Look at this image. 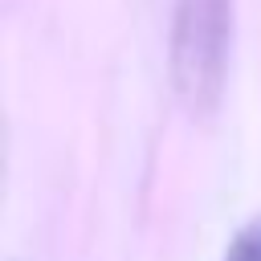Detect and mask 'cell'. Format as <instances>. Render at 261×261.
Instances as JSON below:
<instances>
[{
  "mask_svg": "<svg viewBox=\"0 0 261 261\" xmlns=\"http://www.w3.org/2000/svg\"><path fill=\"white\" fill-rule=\"evenodd\" d=\"M237 0H175L167 37L171 90L188 114L204 118L224 98Z\"/></svg>",
  "mask_w": 261,
  "mask_h": 261,
  "instance_id": "1",
  "label": "cell"
},
{
  "mask_svg": "<svg viewBox=\"0 0 261 261\" xmlns=\"http://www.w3.org/2000/svg\"><path fill=\"white\" fill-rule=\"evenodd\" d=\"M224 261H261V216H253L228 245Z\"/></svg>",
  "mask_w": 261,
  "mask_h": 261,
  "instance_id": "2",
  "label": "cell"
}]
</instances>
